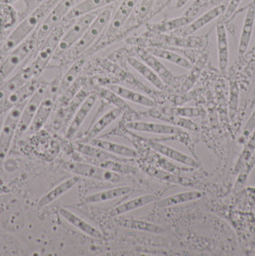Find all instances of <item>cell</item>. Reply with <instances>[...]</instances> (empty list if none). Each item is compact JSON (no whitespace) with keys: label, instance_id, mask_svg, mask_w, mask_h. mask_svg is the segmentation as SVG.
Here are the masks:
<instances>
[{"label":"cell","instance_id":"9a60e30c","mask_svg":"<svg viewBox=\"0 0 255 256\" xmlns=\"http://www.w3.org/2000/svg\"><path fill=\"white\" fill-rule=\"evenodd\" d=\"M150 146H151L152 149L158 152L163 156H166L169 160H174L176 163L182 164L184 166L193 168V169H197V168L200 167V164L198 162H197L195 158H191L190 156L182 152L178 151L174 148H171L169 146H166L164 144L156 142V141L150 142Z\"/></svg>","mask_w":255,"mask_h":256},{"label":"cell","instance_id":"e575fe53","mask_svg":"<svg viewBox=\"0 0 255 256\" xmlns=\"http://www.w3.org/2000/svg\"><path fill=\"white\" fill-rule=\"evenodd\" d=\"M255 165V154L244 165L243 168L241 169V171L238 173L239 176L237 178V182H236V184H235V189H241L243 187L248 176L250 175V173L252 172V170L254 169Z\"/></svg>","mask_w":255,"mask_h":256},{"label":"cell","instance_id":"5b68a950","mask_svg":"<svg viewBox=\"0 0 255 256\" xmlns=\"http://www.w3.org/2000/svg\"><path fill=\"white\" fill-rule=\"evenodd\" d=\"M99 12H92L88 14L82 16L71 22L70 28L64 31L58 46L56 48L54 57L58 58L66 55L72 47L74 46L81 38L88 26L92 22L93 20Z\"/></svg>","mask_w":255,"mask_h":256},{"label":"cell","instance_id":"ba28073f","mask_svg":"<svg viewBox=\"0 0 255 256\" xmlns=\"http://www.w3.org/2000/svg\"><path fill=\"white\" fill-rule=\"evenodd\" d=\"M82 0H60L47 14L46 18L35 32L38 46L46 40L49 34L62 24L70 10Z\"/></svg>","mask_w":255,"mask_h":256},{"label":"cell","instance_id":"4316f807","mask_svg":"<svg viewBox=\"0 0 255 256\" xmlns=\"http://www.w3.org/2000/svg\"><path fill=\"white\" fill-rule=\"evenodd\" d=\"M132 192V188L130 186H118L114 188H110L104 191H100L97 193H94L92 195L88 196L84 198V202L86 204H99L108 202L112 200H116L123 196H126Z\"/></svg>","mask_w":255,"mask_h":256},{"label":"cell","instance_id":"e0dca14e","mask_svg":"<svg viewBox=\"0 0 255 256\" xmlns=\"http://www.w3.org/2000/svg\"><path fill=\"white\" fill-rule=\"evenodd\" d=\"M58 214L68 222H70L71 226H73L74 228H76L77 230H79L82 232L92 238L95 239H101L103 238V234L101 232H99L95 226H93L92 224H90V222L84 221L80 216H78L77 214L73 213L72 211L66 210V208H60L58 210Z\"/></svg>","mask_w":255,"mask_h":256},{"label":"cell","instance_id":"ab89813d","mask_svg":"<svg viewBox=\"0 0 255 256\" xmlns=\"http://www.w3.org/2000/svg\"><path fill=\"white\" fill-rule=\"evenodd\" d=\"M238 101H239V88L237 84L233 82L232 84V90H230V105L232 117L235 116V112L238 106Z\"/></svg>","mask_w":255,"mask_h":256},{"label":"cell","instance_id":"b9f144b4","mask_svg":"<svg viewBox=\"0 0 255 256\" xmlns=\"http://www.w3.org/2000/svg\"><path fill=\"white\" fill-rule=\"evenodd\" d=\"M178 114L182 116L197 117L202 114V110L198 108H180L176 110Z\"/></svg>","mask_w":255,"mask_h":256},{"label":"cell","instance_id":"83f0119b","mask_svg":"<svg viewBox=\"0 0 255 256\" xmlns=\"http://www.w3.org/2000/svg\"><path fill=\"white\" fill-rule=\"evenodd\" d=\"M202 195L204 194L200 191L182 192V193L171 195L169 197H166V198L160 200L158 202V206L160 208H168L174 206H178V204H182L189 202L197 200L198 198H202Z\"/></svg>","mask_w":255,"mask_h":256},{"label":"cell","instance_id":"4dcf8cb0","mask_svg":"<svg viewBox=\"0 0 255 256\" xmlns=\"http://www.w3.org/2000/svg\"><path fill=\"white\" fill-rule=\"evenodd\" d=\"M148 51L156 58L170 62L176 66H178L184 68L186 70L192 68V64L187 58L174 53L171 50H167V49H163V48H150V49H148Z\"/></svg>","mask_w":255,"mask_h":256},{"label":"cell","instance_id":"7c38bea8","mask_svg":"<svg viewBox=\"0 0 255 256\" xmlns=\"http://www.w3.org/2000/svg\"><path fill=\"white\" fill-rule=\"evenodd\" d=\"M97 98H98L97 94H88L86 98L82 101L81 105L79 106V108H77V112L73 114V117L66 130V138H71L76 134L78 130L81 128L82 123L84 122L86 118L92 112L93 106L97 101Z\"/></svg>","mask_w":255,"mask_h":256},{"label":"cell","instance_id":"7bdbcfd3","mask_svg":"<svg viewBox=\"0 0 255 256\" xmlns=\"http://www.w3.org/2000/svg\"><path fill=\"white\" fill-rule=\"evenodd\" d=\"M243 0H230L228 7L226 8V11H224V20H228L232 18V16L234 14V12H236V10L238 9V7L240 6L241 2Z\"/></svg>","mask_w":255,"mask_h":256},{"label":"cell","instance_id":"3957f363","mask_svg":"<svg viewBox=\"0 0 255 256\" xmlns=\"http://www.w3.org/2000/svg\"><path fill=\"white\" fill-rule=\"evenodd\" d=\"M38 46L35 33H33L20 44L7 53V56L0 64V86L12 76V73L27 60Z\"/></svg>","mask_w":255,"mask_h":256},{"label":"cell","instance_id":"cb8c5ba5","mask_svg":"<svg viewBox=\"0 0 255 256\" xmlns=\"http://www.w3.org/2000/svg\"><path fill=\"white\" fill-rule=\"evenodd\" d=\"M156 200V196L148 194V195H143L138 198H132L130 200H127L119 206H116L114 208L110 210V217H117L120 215H124L126 213H128L134 210H140L141 208L148 206L152 202Z\"/></svg>","mask_w":255,"mask_h":256},{"label":"cell","instance_id":"f546056e","mask_svg":"<svg viewBox=\"0 0 255 256\" xmlns=\"http://www.w3.org/2000/svg\"><path fill=\"white\" fill-rule=\"evenodd\" d=\"M84 66V60L80 58L73 62V64L70 66L68 70L64 74L62 77H60V88H58V94L66 92L70 86L77 80L79 74L81 73L82 70Z\"/></svg>","mask_w":255,"mask_h":256},{"label":"cell","instance_id":"8d00e7d4","mask_svg":"<svg viewBox=\"0 0 255 256\" xmlns=\"http://www.w3.org/2000/svg\"><path fill=\"white\" fill-rule=\"evenodd\" d=\"M154 176L162 180H165V182H169L172 184H180L184 186H187L188 182H184L182 178H180L178 176H176L171 172L168 171H162V170H154Z\"/></svg>","mask_w":255,"mask_h":256},{"label":"cell","instance_id":"f1b7e54d","mask_svg":"<svg viewBox=\"0 0 255 256\" xmlns=\"http://www.w3.org/2000/svg\"><path fill=\"white\" fill-rule=\"evenodd\" d=\"M117 224L128 230H140L144 232L152 233V234H162L164 228L158 224H152L150 222L143 221L138 219H120L117 221Z\"/></svg>","mask_w":255,"mask_h":256},{"label":"cell","instance_id":"8992f818","mask_svg":"<svg viewBox=\"0 0 255 256\" xmlns=\"http://www.w3.org/2000/svg\"><path fill=\"white\" fill-rule=\"evenodd\" d=\"M60 78H56L54 81L51 82L47 86L46 92L38 106V110L36 114L35 118L28 128L26 134L31 136L38 132L40 130L44 128L48 118L53 112V108L58 101V88H60Z\"/></svg>","mask_w":255,"mask_h":256},{"label":"cell","instance_id":"6da1fadb","mask_svg":"<svg viewBox=\"0 0 255 256\" xmlns=\"http://www.w3.org/2000/svg\"><path fill=\"white\" fill-rule=\"evenodd\" d=\"M60 0H46L38 5L33 12L27 16L24 20L18 24L12 33L7 38L2 46L3 52H10L14 48L20 44L26 38H28L42 24L47 14L53 9V7Z\"/></svg>","mask_w":255,"mask_h":256},{"label":"cell","instance_id":"f35d334b","mask_svg":"<svg viewBox=\"0 0 255 256\" xmlns=\"http://www.w3.org/2000/svg\"><path fill=\"white\" fill-rule=\"evenodd\" d=\"M154 2L156 0H140L138 7V18L140 22H143L147 18Z\"/></svg>","mask_w":255,"mask_h":256},{"label":"cell","instance_id":"ffe728a7","mask_svg":"<svg viewBox=\"0 0 255 256\" xmlns=\"http://www.w3.org/2000/svg\"><path fill=\"white\" fill-rule=\"evenodd\" d=\"M255 22V7L254 6H250L246 16L244 20L243 27H242V32L240 36V40H239V46H238V53L239 55H244L246 51L248 48L250 46V38L254 32Z\"/></svg>","mask_w":255,"mask_h":256},{"label":"cell","instance_id":"d590c367","mask_svg":"<svg viewBox=\"0 0 255 256\" xmlns=\"http://www.w3.org/2000/svg\"><path fill=\"white\" fill-rule=\"evenodd\" d=\"M97 95H100L101 97H103L104 99H106V101L110 102L112 104L116 105L117 108H120L122 110H125V108H127L126 103L123 101V99L121 97H119L118 95H116L114 92H112L110 88L108 90H101L99 92V94H97Z\"/></svg>","mask_w":255,"mask_h":256},{"label":"cell","instance_id":"7402d4cb","mask_svg":"<svg viewBox=\"0 0 255 256\" xmlns=\"http://www.w3.org/2000/svg\"><path fill=\"white\" fill-rule=\"evenodd\" d=\"M138 54L141 60H143L147 66H149L152 70L160 76V78L164 82V84H169L172 82L174 79V75L170 70H168L158 58L154 57L148 50H140Z\"/></svg>","mask_w":255,"mask_h":256},{"label":"cell","instance_id":"d6a6232c","mask_svg":"<svg viewBox=\"0 0 255 256\" xmlns=\"http://www.w3.org/2000/svg\"><path fill=\"white\" fill-rule=\"evenodd\" d=\"M100 167H103L106 170H110L112 172H114L117 174H123V175H130V174H136L138 172V168L128 165L126 163L120 162L117 160H108L100 162L97 164Z\"/></svg>","mask_w":255,"mask_h":256},{"label":"cell","instance_id":"d6986e66","mask_svg":"<svg viewBox=\"0 0 255 256\" xmlns=\"http://www.w3.org/2000/svg\"><path fill=\"white\" fill-rule=\"evenodd\" d=\"M127 62L130 68H132L138 73H140L143 78H145L147 81L149 82L154 88H158V90H163L165 88L164 82L143 60L134 58V57H130L128 58Z\"/></svg>","mask_w":255,"mask_h":256},{"label":"cell","instance_id":"52a82bcc","mask_svg":"<svg viewBox=\"0 0 255 256\" xmlns=\"http://www.w3.org/2000/svg\"><path fill=\"white\" fill-rule=\"evenodd\" d=\"M27 100L14 106L10 110H8V114L2 123L0 128V162L7 156L12 142L14 141L20 119Z\"/></svg>","mask_w":255,"mask_h":256},{"label":"cell","instance_id":"1f68e13d","mask_svg":"<svg viewBox=\"0 0 255 256\" xmlns=\"http://www.w3.org/2000/svg\"><path fill=\"white\" fill-rule=\"evenodd\" d=\"M76 149L82 154L92 158L97 162H104L108 160H117L114 156L110 154L108 152L104 151L101 148L93 146L92 144L86 143H77Z\"/></svg>","mask_w":255,"mask_h":256},{"label":"cell","instance_id":"f6af8a7d","mask_svg":"<svg viewBox=\"0 0 255 256\" xmlns=\"http://www.w3.org/2000/svg\"><path fill=\"white\" fill-rule=\"evenodd\" d=\"M158 2H160V1H162V0H158Z\"/></svg>","mask_w":255,"mask_h":256},{"label":"cell","instance_id":"4fadbf2b","mask_svg":"<svg viewBox=\"0 0 255 256\" xmlns=\"http://www.w3.org/2000/svg\"><path fill=\"white\" fill-rule=\"evenodd\" d=\"M140 0H122L108 27V36L116 34L126 24L132 11L138 5Z\"/></svg>","mask_w":255,"mask_h":256},{"label":"cell","instance_id":"836d02e7","mask_svg":"<svg viewBox=\"0 0 255 256\" xmlns=\"http://www.w3.org/2000/svg\"><path fill=\"white\" fill-rule=\"evenodd\" d=\"M255 154V128L250 138L246 141V146L240 154V158L235 165V173H239L244 165L248 162Z\"/></svg>","mask_w":255,"mask_h":256},{"label":"cell","instance_id":"603a6c76","mask_svg":"<svg viewBox=\"0 0 255 256\" xmlns=\"http://www.w3.org/2000/svg\"><path fill=\"white\" fill-rule=\"evenodd\" d=\"M216 36H217V46H218V62L220 72H224L230 60L228 53V33L224 24H218L216 28Z\"/></svg>","mask_w":255,"mask_h":256},{"label":"cell","instance_id":"2e32d148","mask_svg":"<svg viewBox=\"0 0 255 256\" xmlns=\"http://www.w3.org/2000/svg\"><path fill=\"white\" fill-rule=\"evenodd\" d=\"M81 180V176H74L70 178L64 180L57 186L53 187L51 190H49L46 195H44L38 202V208H44L49 206L50 204L57 200L60 197L64 195L66 192L70 191L73 187L76 186Z\"/></svg>","mask_w":255,"mask_h":256},{"label":"cell","instance_id":"74e56055","mask_svg":"<svg viewBox=\"0 0 255 256\" xmlns=\"http://www.w3.org/2000/svg\"><path fill=\"white\" fill-rule=\"evenodd\" d=\"M186 24H188V18L186 16H182L180 18H176V20L164 22V24H158L156 29L160 32H167L170 30H174L176 28H178L180 26H184Z\"/></svg>","mask_w":255,"mask_h":256},{"label":"cell","instance_id":"d4e9b609","mask_svg":"<svg viewBox=\"0 0 255 256\" xmlns=\"http://www.w3.org/2000/svg\"><path fill=\"white\" fill-rule=\"evenodd\" d=\"M108 88L112 92H114L116 95L121 97L123 100H127V101L132 102L134 104L148 106V108H152V106H156L154 101L151 98H149L148 96L136 92L134 90H132L127 88L117 86V84H112L108 86Z\"/></svg>","mask_w":255,"mask_h":256},{"label":"cell","instance_id":"30bf717a","mask_svg":"<svg viewBox=\"0 0 255 256\" xmlns=\"http://www.w3.org/2000/svg\"><path fill=\"white\" fill-rule=\"evenodd\" d=\"M46 82H40V84L38 86V88L34 92L29 99L27 100L26 104L24 106V110L22 114V116L20 119L18 127L16 132L14 141H18L24 134H26L28 128H30L33 120L36 116V114L38 110V106L40 105V102L46 92Z\"/></svg>","mask_w":255,"mask_h":256},{"label":"cell","instance_id":"5bb4252c","mask_svg":"<svg viewBox=\"0 0 255 256\" xmlns=\"http://www.w3.org/2000/svg\"><path fill=\"white\" fill-rule=\"evenodd\" d=\"M126 128L130 130L148 132V134H163V136H180L182 134V130L180 128H176L167 124H158L152 122H142V121H134L128 122L126 124Z\"/></svg>","mask_w":255,"mask_h":256},{"label":"cell","instance_id":"484cf974","mask_svg":"<svg viewBox=\"0 0 255 256\" xmlns=\"http://www.w3.org/2000/svg\"><path fill=\"white\" fill-rule=\"evenodd\" d=\"M90 144L96 146L98 148H101L104 151L108 152L110 154H114L116 156H120L124 158H138V152L134 149L122 144H118L112 141H108V140L93 138L90 141Z\"/></svg>","mask_w":255,"mask_h":256},{"label":"cell","instance_id":"9c48e42d","mask_svg":"<svg viewBox=\"0 0 255 256\" xmlns=\"http://www.w3.org/2000/svg\"><path fill=\"white\" fill-rule=\"evenodd\" d=\"M62 167L66 171L79 176H86L88 178H94L97 180L108 182L116 184L121 180V175L110 170H106L103 167L98 165L90 164L84 162H64Z\"/></svg>","mask_w":255,"mask_h":256},{"label":"cell","instance_id":"ee69618b","mask_svg":"<svg viewBox=\"0 0 255 256\" xmlns=\"http://www.w3.org/2000/svg\"><path fill=\"white\" fill-rule=\"evenodd\" d=\"M188 1H189V0H178V1H176V8H182V7H184V6L186 5Z\"/></svg>","mask_w":255,"mask_h":256},{"label":"cell","instance_id":"277c9868","mask_svg":"<svg viewBox=\"0 0 255 256\" xmlns=\"http://www.w3.org/2000/svg\"><path fill=\"white\" fill-rule=\"evenodd\" d=\"M62 24V22L58 24L47 36L46 40L40 44V49L38 50L35 58L31 62V64L26 66L32 79H36L46 68L49 60L54 57L58 42L64 33Z\"/></svg>","mask_w":255,"mask_h":256},{"label":"cell","instance_id":"60d3db41","mask_svg":"<svg viewBox=\"0 0 255 256\" xmlns=\"http://www.w3.org/2000/svg\"><path fill=\"white\" fill-rule=\"evenodd\" d=\"M255 128V108L252 112V114H250V118L248 119L246 125L243 128V132H242V140L244 141H246L248 138H250V136L252 134V132Z\"/></svg>","mask_w":255,"mask_h":256},{"label":"cell","instance_id":"8fae6325","mask_svg":"<svg viewBox=\"0 0 255 256\" xmlns=\"http://www.w3.org/2000/svg\"><path fill=\"white\" fill-rule=\"evenodd\" d=\"M119 0H82L76 4L62 20L64 24H70L82 16L92 12H100Z\"/></svg>","mask_w":255,"mask_h":256},{"label":"cell","instance_id":"44dd1931","mask_svg":"<svg viewBox=\"0 0 255 256\" xmlns=\"http://www.w3.org/2000/svg\"><path fill=\"white\" fill-rule=\"evenodd\" d=\"M224 11H226V7L224 5H219L212 8L211 10H209L208 12L198 16L197 20H195L193 22L189 24L184 31V36H189L195 34L200 29L204 28L208 24L212 22L214 20L218 18L220 14L224 12Z\"/></svg>","mask_w":255,"mask_h":256},{"label":"cell","instance_id":"ac0fdd59","mask_svg":"<svg viewBox=\"0 0 255 256\" xmlns=\"http://www.w3.org/2000/svg\"><path fill=\"white\" fill-rule=\"evenodd\" d=\"M123 112H124V110L117 106L106 112L104 116L100 117L86 132V134H84V141L90 142V140L95 138L104 130V128L108 127L112 122L116 121V119L121 116Z\"/></svg>","mask_w":255,"mask_h":256},{"label":"cell","instance_id":"7a4b0ae2","mask_svg":"<svg viewBox=\"0 0 255 256\" xmlns=\"http://www.w3.org/2000/svg\"><path fill=\"white\" fill-rule=\"evenodd\" d=\"M112 16V7L108 6L97 14L92 22L88 26L80 40L66 54L70 58L79 57L86 52L98 40V38L108 26Z\"/></svg>","mask_w":255,"mask_h":256}]
</instances>
